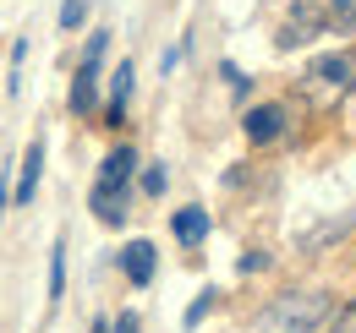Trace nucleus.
<instances>
[{"instance_id": "nucleus-1", "label": "nucleus", "mask_w": 356, "mask_h": 333, "mask_svg": "<svg viewBox=\"0 0 356 333\" xmlns=\"http://www.w3.org/2000/svg\"><path fill=\"white\" fill-rule=\"evenodd\" d=\"M334 300L323 290H291V295H274L264 311H258V333H312L329 323Z\"/></svg>"}, {"instance_id": "nucleus-2", "label": "nucleus", "mask_w": 356, "mask_h": 333, "mask_svg": "<svg viewBox=\"0 0 356 333\" xmlns=\"http://www.w3.org/2000/svg\"><path fill=\"white\" fill-rule=\"evenodd\" d=\"M356 87V55H318L307 71H302V93H307L312 110H334L346 93Z\"/></svg>"}, {"instance_id": "nucleus-3", "label": "nucleus", "mask_w": 356, "mask_h": 333, "mask_svg": "<svg viewBox=\"0 0 356 333\" xmlns=\"http://www.w3.org/2000/svg\"><path fill=\"white\" fill-rule=\"evenodd\" d=\"M318 33H329V17H323V6L296 0V6L285 11V22H280V49H291V44H312Z\"/></svg>"}, {"instance_id": "nucleus-4", "label": "nucleus", "mask_w": 356, "mask_h": 333, "mask_svg": "<svg viewBox=\"0 0 356 333\" xmlns=\"http://www.w3.org/2000/svg\"><path fill=\"white\" fill-rule=\"evenodd\" d=\"M247 142H280L285 137V126H291V115H285V104H258V110H247Z\"/></svg>"}, {"instance_id": "nucleus-5", "label": "nucleus", "mask_w": 356, "mask_h": 333, "mask_svg": "<svg viewBox=\"0 0 356 333\" xmlns=\"http://www.w3.org/2000/svg\"><path fill=\"white\" fill-rule=\"evenodd\" d=\"M39 175H44V142H28V153H22V164H17V186H11V197L28 208L33 203V191H39Z\"/></svg>"}, {"instance_id": "nucleus-6", "label": "nucleus", "mask_w": 356, "mask_h": 333, "mask_svg": "<svg viewBox=\"0 0 356 333\" xmlns=\"http://www.w3.org/2000/svg\"><path fill=\"white\" fill-rule=\"evenodd\" d=\"M154 268H159V251L148 246V241H132V246H121V273L132 279L137 290L154 279Z\"/></svg>"}, {"instance_id": "nucleus-7", "label": "nucleus", "mask_w": 356, "mask_h": 333, "mask_svg": "<svg viewBox=\"0 0 356 333\" xmlns=\"http://www.w3.org/2000/svg\"><path fill=\"white\" fill-rule=\"evenodd\" d=\"M356 219L351 213H334V219H323V224H312L307 235L296 241V251H323V246H334V241H346V230H351Z\"/></svg>"}, {"instance_id": "nucleus-8", "label": "nucleus", "mask_w": 356, "mask_h": 333, "mask_svg": "<svg viewBox=\"0 0 356 333\" xmlns=\"http://www.w3.org/2000/svg\"><path fill=\"white\" fill-rule=\"evenodd\" d=\"M72 110H77V115H93V110H99V66H88V60L72 71Z\"/></svg>"}, {"instance_id": "nucleus-9", "label": "nucleus", "mask_w": 356, "mask_h": 333, "mask_svg": "<svg viewBox=\"0 0 356 333\" xmlns=\"http://www.w3.org/2000/svg\"><path fill=\"white\" fill-rule=\"evenodd\" d=\"M88 208L99 224H127V191H115V186H93Z\"/></svg>"}, {"instance_id": "nucleus-10", "label": "nucleus", "mask_w": 356, "mask_h": 333, "mask_svg": "<svg viewBox=\"0 0 356 333\" xmlns=\"http://www.w3.org/2000/svg\"><path fill=\"white\" fill-rule=\"evenodd\" d=\"M132 60H121V66H115V83H110V104H104V121L115 126L121 121V115H127V99H132Z\"/></svg>"}, {"instance_id": "nucleus-11", "label": "nucleus", "mask_w": 356, "mask_h": 333, "mask_svg": "<svg viewBox=\"0 0 356 333\" xmlns=\"http://www.w3.org/2000/svg\"><path fill=\"white\" fill-rule=\"evenodd\" d=\"M132 169H137V153H132V148H115V153L104 159V169H99V186H115V191H127Z\"/></svg>"}, {"instance_id": "nucleus-12", "label": "nucleus", "mask_w": 356, "mask_h": 333, "mask_svg": "<svg viewBox=\"0 0 356 333\" xmlns=\"http://www.w3.org/2000/svg\"><path fill=\"white\" fill-rule=\"evenodd\" d=\"M203 235H209V213L203 208H181L176 213V241L181 246H203Z\"/></svg>"}, {"instance_id": "nucleus-13", "label": "nucleus", "mask_w": 356, "mask_h": 333, "mask_svg": "<svg viewBox=\"0 0 356 333\" xmlns=\"http://www.w3.org/2000/svg\"><path fill=\"white\" fill-rule=\"evenodd\" d=\"M60 290H66V246L49 251V300H60Z\"/></svg>"}, {"instance_id": "nucleus-14", "label": "nucleus", "mask_w": 356, "mask_h": 333, "mask_svg": "<svg viewBox=\"0 0 356 333\" xmlns=\"http://www.w3.org/2000/svg\"><path fill=\"white\" fill-rule=\"evenodd\" d=\"M323 17H329L334 28H356V0H329V6H323Z\"/></svg>"}, {"instance_id": "nucleus-15", "label": "nucleus", "mask_w": 356, "mask_h": 333, "mask_svg": "<svg viewBox=\"0 0 356 333\" xmlns=\"http://www.w3.org/2000/svg\"><path fill=\"white\" fill-rule=\"evenodd\" d=\"M209 311H214V290H203V295H197V300L186 306V317H181V323H186V328H197V323H203Z\"/></svg>"}, {"instance_id": "nucleus-16", "label": "nucleus", "mask_w": 356, "mask_h": 333, "mask_svg": "<svg viewBox=\"0 0 356 333\" xmlns=\"http://www.w3.org/2000/svg\"><path fill=\"white\" fill-rule=\"evenodd\" d=\"M83 17H88V0H66V6H60V28H66V33L83 28Z\"/></svg>"}, {"instance_id": "nucleus-17", "label": "nucleus", "mask_w": 356, "mask_h": 333, "mask_svg": "<svg viewBox=\"0 0 356 333\" xmlns=\"http://www.w3.org/2000/svg\"><path fill=\"white\" fill-rule=\"evenodd\" d=\"M165 186H170V175H165V164H148V169H143V191H148V197H159Z\"/></svg>"}, {"instance_id": "nucleus-18", "label": "nucleus", "mask_w": 356, "mask_h": 333, "mask_svg": "<svg viewBox=\"0 0 356 333\" xmlns=\"http://www.w3.org/2000/svg\"><path fill=\"white\" fill-rule=\"evenodd\" d=\"M334 333H356V300H346V306L334 311Z\"/></svg>"}, {"instance_id": "nucleus-19", "label": "nucleus", "mask_w": 356, "mask_h": 333, "mask_svg": "<svg viewBox=\"0 0 356 333\" xmlns=\"http://www.w3.org/2000/svg\"><path fill=\"white\" fill-rule=\"evenodd\" d=\"M236 268H241V273H264V268H268V257H258V251H247V257H241Z\"/></svg>"}, {"instance_id": "nucleus-20", "label": "nucleus", "mask_w": 356, "mask_h": 333, "mask_svg": "<svg viewBox=\"0 0 356 333\" xmlns=\"http://www.w3.org/2000/svg\"><path fill=\"white\" fill-rule=\"evenodd\" d=\"M115 333H137V317H132V311H121V317H115Z\"/></svg>"}, {"instance_id": "nucleus-21", "label": "nucleus", "mask_w": 356, "mask_h": 333, "mask_svg": "<svg viewBox=\"0 0 356 333\" xmlns=\"http://www.w3.org/2000/svg\"><path fill=\"white\" fill-rule=\"evenodd\" d=\"M93 333H110V323H93Z\"/></svg>"}]
</instances>
